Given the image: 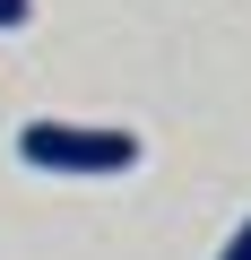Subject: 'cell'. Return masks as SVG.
<instances>
[{"label": "cell", "instance_id": "obj_1", "mask_svg": "<svg viewBox=\"0 0 251 260\" xmlns=\"http://www.w3.org/2000/svg\"><path fill=\"white\" fill-rule=\"evenodd\" d=\"M18 156H26L35 174H78V182H104V174H139V130L26 121V130H18Z\"/></svg>", "mask_w": 251, "mask_h": 260}, {"label": "cell", "instance_id": "obj_2", "mask_svg": "<svg viewBox=\"0 0 251 260\" xmlns=\"http://www.w3.org/2000/svg\"><path fill=\"white\" fill-rule=\"evenodd\" d=\"M26 18H35V0H0V35H18Z\"/></svg>", "mask_w": 251, "mask_h": 260}, {"label": "cell", "instance_id": "obj_3", "mask_svg": "<svg viewBox=\"0 0 251 260\" xmlns=\"http://www.w3.org/2000/svg\"><path fill=\"white\" fill-rule=\"evenodd\" d=\"M217 260H251V217H242V225L225 234V251H217Z\"/></svg>", "mask_w": 251, "mask_h": 260}]
</instances>
